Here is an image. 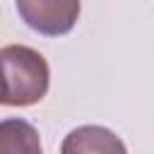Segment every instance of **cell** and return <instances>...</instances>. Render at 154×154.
<instances>
[{
	"label": "cell",
	"mask_w": 154,
	"mask_h": 154,
	"mask_svg": "<svg viewBox=\"0 0 154 154\" xmlns=\"http://www.w3.org/2000/svg\"><path fill=\"white\" fill-rule=\"evenodd\" d=\"M0 70L5 82V106H34L48 94L51 67L46 58L29 46L0 48Z\"/></svg>",
	"instance_id": "6da1fadb"
},
{
	"label": "cell",
	"mask_w": 154,
	"mask_h": 154,
	"mask_svg": "<svg viewBox=\"0 0 154 154\" xmlns=\"http://www.w3.org/2000/svg\"><path fill=\"white\" fill-rule=\"evenodd\" d=\"M0 103H5V82H2V70H0Z\"/></svg>",
	"instance_id": "5b68a950"
},
{
	"label": "cell",
	"mask_w": 154,
	"mask_h": 154,
	"mask_svg": "<svg viewBox=\"0 0 154 154\" xmlns=\"http://www.w3.org/2000/svg\"><path fill=\"white\" fill-rule=\"evenodd\" d=\"M63 152L65 154H75V152H125V144L106 128L82 125V128H77L67 135V140L63 142Z\"/></svg>",
	"instance_id": "3957f363"
},
{
	"label": "cell",
	"mask_w": 154,
	"mask_h": 154,
	"mask_svg": "<svg viewBox=\"0 0 154 154\" xmlns=\"http://www.w3.org/2000/svg\"><path fill=\"white\" fill-rule=\"evenodd\" d=\"M38 154L41 140L36 128L22 118L0 120V154Z\"/></svg>",
	"instance_id": "277c9868"
},
{
	"label": "cell",
	"mask_w": 154,
	"mask_h": 154,
	"mask_svg": "<svg viewBox=\"0 0 154 154\" xmlns=\"http://www.w3.org/2000/svg\"><path fill=\"white\" fill-rule=\"evenodd\" d=\"M22 22L41 36H65L79 19V0H14Z\"/></svg>",
	"instance_id": "7a4b0ae2"
}]
</instances>
